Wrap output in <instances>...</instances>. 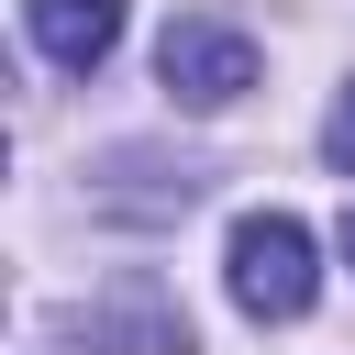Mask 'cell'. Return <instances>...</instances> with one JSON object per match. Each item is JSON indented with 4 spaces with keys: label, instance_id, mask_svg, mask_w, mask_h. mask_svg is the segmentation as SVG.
I'll return each mask as SVG.
<instances>
[{
    "label": "cell",
    "instance_id": "cell-4",
    "mask_svg": "<svg viewBox=\"0 0 355 355\" xmlns=\"http://www.w3.org/2000/svg\"><path fill=\"white\" fill-rule=\"evenodd\" d=\"M322 155H333V166H344V178H355V89H344V100H333V122H322Z\"/></svg>",
    "mask_w": 355,
    "mask_h": 355
},
{
    "label": "cell",
    "instance_id": "cell-1",
    "mask_svg": "<svg viewBox=\"0 0 355 355\" xmlns=\"http://www.w3.org/2000/svg\"><path fill=\"white\" fill-rule=\"evenodd\" d=\"M222 266H233V300H244L255 322H300V311H311V288H322L311 233H300L288 211H244V222H233V244H222Z\"/></svg>",
    "mask_w": 355,
    "mask_h": 355
},
{
    "label": "cell",
    "instance_id": "cell-2",
    "mask_svg": "<svg viewBox=\"0 0 355 355\" xmlns=\"http://www.w3.org/2000/svg\"><path fill=\"white\" fill-rule=\"evenodd\" d=\"M155 78H166V100L222 111V100H244V89H255V33H233V22H211V11H189V22H166Z\"/></svg>",
    "mask_w": 355,
    "mask_h": 355
},
{
    "label": "cell",
    "instance_id": "cell-3",
    "mask_svg": "<svg viewBox=\"0 0 355 355\" xmlns=\"http://www.w3.org/2000/svg\"><path fill=\"white\" fill-rule=\"evenodd\" d=\"M22 22H33V44H44L67 78H89V67L122 44V0H22Z\"/></svg>",
    "mask_w": 355,
    "mask_h": 355
},
{
    "label": "cell",
    "instance_id": "cell-5",
    "mask_svg": "<svg viewBox=\"0 0 355 355\" xmlns=\"http://www.w3.org/2000/svg\"><path fill=\"white\" fill-rule=\"evenodd\" d=\"M344 266H355V211H344Z\"/></svg>",
    "mask_w": 355,
    "mask_h": 355
}]
</instances>
